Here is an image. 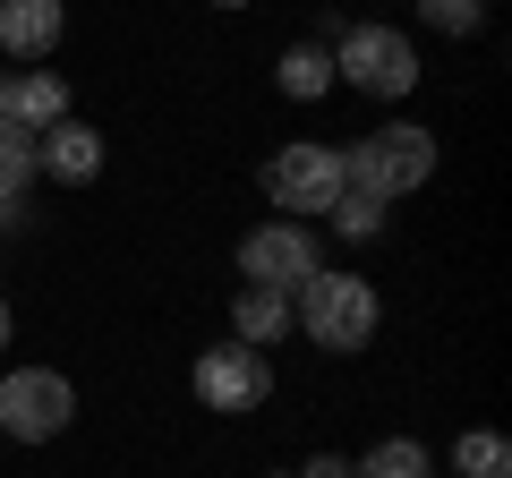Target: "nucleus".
I'll return each instance as SVG.
<instances>
[{
	"label": "nucleus",
	"instance_id": "1",
	"mask_svg": "<svg viewBox=\"0 0 512 478\" xmlns=\"http://www.w3.org/2000/svg\"><path fill=\"white\" fill-rule=\"evenodd\" d=\"M291 325H299V342H316V350H333V359H350V350L376 342L384 291H376L367 274H333V265H316V274L291 291Z\"/></svg>",
	"mask_w": 512,
	"mask_h": 478
},
{
	"label": "nucleus",
	"instance_id": "2",
	"mask_svg": "<svg viewBox=\"0 0 512 478\" xmlns=\"http://www.w3.org/2000/svg\"><path fill=\"white\" fill-rule=\"evenodd\" d=\"M342 171H350V188H376V197L402 205L410 188L436 180V129H419V120H384V129H367V137L342 146Z\"/></svg>",
	"mask_w": 512,
	"mask_h": 478
},
{
	"label": "nucleus",
	"instance_id": "3",
	"mask_svg": "<svg viewBox=\"0 0 512 478\" xmlns=\"http://www.w3.org/2000/svg\"><path fill=\"white\" fill-rule=\"evenodd\" d=\"M333 86L367 94V103H402V94H419V52H410V35H393V26H342L333 35Z\"/></svg>",
	"mask_w": 512,
	"mask_h": 478
},
{
	"label": "nucleus",
	"instance_id": "4",
	"mask_svg": "<svg viewBox=\"0 0 512 478\" xmlns=\"http://www.w3.org/2000/svg\"><path fill=\"white\" fill-rule=\"evenodd\" d=\"M350 188L342 171V146H325V137H291V146L265 154V197L282 205V222H316L333 214V197Z\"/></svg>",
	"mask_w": 512,
	"mask_h": 478
},
{
	"label": "nucleus",
	"instance_id": "5",
	"mask_svg": "<svg viewBox=\"0 0 512 478\" xmlns=\"http://www.w3.org/2000/svg\"><path fill=\"white\" fill-rule=\"evenodd\" d=\"M77 427V385L60 368H0V436L52 444Z\"/></svg>",
	"mask_w": 512,
	"mask_h": 478
},
{
	"label": "nucleus",
	"instance_id": "6",
	"mask_svg": "<svg viewBox=\"0 0 512 478\" xmlns=\"http://www.w3.org/2000/svg\"><path fill=\"white\" fill-rule=\"evenodd\" d=\"M188 385H197L205 410L239 419V410H265V402H274V359H265V350H248V342H214V350H197Z\"/></svg>",
	"mask_w": 512,
	"mask_h": 478
},
{
	"label": "nucleus",
	"instance_id": "7",
	"mask_svg": "<svg viewBox=\"0 0 512 478\" xmlns=\"http://www.w3.org/2000/svg\"><path fill=\"white\" fill-rule=\"evenodd\" d=\"M316 265H325V248H316L308 222H282L274 214V222H256V231L239 239V274H248V291H282V299H291Z\"/></svg>",
	"mask_w": 512,
	"mask_h": 478
},
{
	"label": "nucleus",
	"instance_id": "8",
	"mask_svg": "<svg viewBox=\"0 0 512 478\" xmlns=\"http://www.w3.org/2000/svg\"><path fill=\"white\" fill-rule=\"evenodd\" d=\"M60 120H69V77L60 69H9L0 77V129L43 137V129H60Z\"/></svg>",
	"mask_w": 512,
	"mask_h": 478
},
{
	"label": "nucleus",
	"instance_id": "9",
	"mask_svg": "<svg viewBox=\"0 0 512 478\" xmlns=\"http://www.w3.org/2000/svg\"><path fill=\"white\" fill-rule=\"evenodd\" d=\"M60 35H69V9L60 0H0V52L9 60H52L60 52Z\"/></svg>",
	"mask_w": 512,
	"mask_h": 478
},
{
	"label": "nucleus",
	"instance_id": "10",
	"mask_svg": "<svg viewBox=\"0 0 512 478\" xmlns=\"http://www.w3.org/2000/svg\"><path fill=\"white\" fill-rule=\"evenodd\" d=\"M35 163L52 171L60 188H94V180H103V129H86V120L69 111L60 129H43V137H35Z\"/></svg>",
	"mask_w": 512,
	"mask_h": 478
},
{
	"label": "nucleus",
	"instance_id": "11",
	"mask_svg": "<svg viewBox=\"0 0 512 478\" xmlns=\"http://www.w3.org/2000/svg\"><path fill=\"white\" fill-rule=\"evenodd\" d=\"M291 299L282 291H248L239 282V299H231V342H248V350H274V342H291Z\"/></svg>",
	"mask_w": 512,
	"mask_h": 478
},
{
	"label": "nucleus",
	"instance_id": "12",
	"mask_svg": "<svg viewBox=\"0 0 512 478\" xmlns=\"http://www.w3.org/2000/svg\"><path fill=\"white\" fill-rule=\"evenodd\" d=\"M325 222H333V231L350 239V248H376V239L393 231V197H376V188H342Z\"/></svg>",
	"mask_w": 512,
	"mask_h": 478
},
{
	"label": "nucleus",
	"instance_id": "13",
	"mask_svg": "<svg viewBox=\"0 0 512 478\" xmlns=\"http://www.w3.org/2000/svg\"><path fill=\"white\" fill-rule=\"evenodd\" d=\"M274 86L291 94V103H325L333 94V52L325 43H291V52L274 60Z\"/></svg>",
	"mask_w": 512,
	"mask_h": 478
},
{
	"label": "nucleus",
	"instance_id": "14",
	"mask_svg": "<svg viewBox=\"0 0 512 478\" xmlns=\"http://www.w3.org/2000/svg\"><path fill=\"white\" fill-rule=\"evenodd\" d=\"M436 470V453H427L419 436H384V444H367L359 461H350V478H427Z\"/></svg>",
	"mask_w": 512,
	"mask_h": 478
},
{
	"label": "nucleus",
	"instance_id": "15",
	"mask_svg": "<svg viewBox=\"0 0 512 478\" xmlns=\"http://www.w3.org/2000/svg\"><path fill=\"white\" fill-rule=\"evenodd\" d=\"M453 478H512V444L495 436V427L453 436Z\"/></svg>",
	"mask_w": 512,
	"mask_h": 478
},
{
	"label": "nucleus",
	"instance_id": "16",
	"mask_svg": "<svg viewBox=\"0 0 512 478\" xmlns=\"http://www.w3.org/2000/svg\"><path fill=\"white\" fill-rule=\"evenodd\" d=\"M43 163H35V137L26 129H0V197H35Z\"/></svg>",
	"mask_w": 512,
	"mask_h": 478
},
{
	"label": "nucleus",
	"instance_id": "17",
	"mask_svg": "<svg viewBox=\"0 0 512 478\" xmlns=\"http://www.w3.org/2000/svg\"><path fill=\"white\" fill-rule=\"evenodd\" d=\"M419 18L436 26V35H478V26H487V0H419Z\"/></svg>",
	"mask_w": 512,
	"mask_h": 478
},
{
	"label": "nucleus",
	"instance_id": "18",
	"mask_svg": "<svg viewBox=\"0 0 512 478\" xmlns=\"http://www.w3.org/2000/svg\"><path fill=\"white\" fill-rule=\"evenodd\" d=\"M291 478H350V461H342V453H308Z\"/></svg>",
	"mask_w": 512,
	"mask_h": 478
},
{
	"label": "nucleus",
	"instance_id": "19",
	"mask_svg": "<svg viewBox=\"0 0 512 478\" xmlns=\"http://www.w3.org/2000/svg\"><path fill=\"white\" fill-rule=\"evenodd\" d=\"M18 342V308H9V299H0V350Z\"/></svg>",
	"mask_w": 512,
	"mask_h": 478
},
{
	"label": "nucleus",
	"instance_id": "20",
	"mask_svg": "<svg viewBox=\"0 0 512 478\" xmlns=\"http://www.w3.org/2000/svg\"><path fill=\"white\" fill-rule=\"evenodd\" d=\"M214 9H248V0H214Z\"/></svg>",
	"mask_w": 512,
	"mask_h": 478
}]
</instances>
